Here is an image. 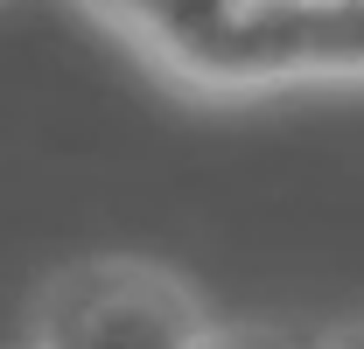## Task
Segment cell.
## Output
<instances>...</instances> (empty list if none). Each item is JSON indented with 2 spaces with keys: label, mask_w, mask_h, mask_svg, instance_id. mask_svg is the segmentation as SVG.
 <instances>
[{
  "label": "cell",
  "mask_w": 364,
  "mask_h": 349,
  "mask_svg": "<svg viewBox=\"0 0 364 349\" xmlns=\"http://www.w3.org/2000/svg\"><path fill=\"white\" fill-rule=\"evenodd\" d=\"M329 343H364V328H336V336H329Z\"/></svg>",
  "instance_id": "obj_3"
},
{
  "label": "cell",
  "mask_w": 364,
  "mask_h": 349,
  "mask_svg": "<svg viewBox=\"0 0 364 349\" xmlns=\"http://www.w3.org/2000/svg\"><path fill=\"white\" fill-rule=\"evenodd\" d=\"M28 343L49 349H210L231 328L210 301L154 259H77L28 301Z\"/></svg>",
  "instance_id": "obj_2"
},
{
  "label": "cell",
  "mask_w": 364,
  "mask_h": 349,
  "mask_svg": "<svg viewBox=\"0 0 364 349\" xmlns=\"http://www.w3.org/2000/svg\"><path fill=\"white\" fill-rule=\"evenodd\" d=\"M147 63L189 98L364 84V0H231L196 35L147 49Z\"/></svg>",
  "instance_id": "obj_1"
}]
</instances>
